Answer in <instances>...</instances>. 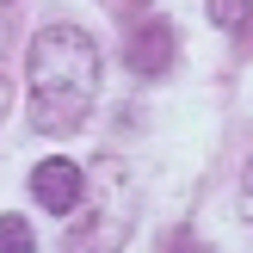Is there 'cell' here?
Here are the masks:
<instances>
[{"label":"cell","instance_id":"obj_1","mask_svg":"<svg viewBox=\"0 0 253 253\" xmlns=\"http://www.w3.org/2000/svg\"><path fill=\"white\" fill-rule=\"evenodd\" d=\"M25 99L43 136H68L99 99V49L81 25H43L25 56Z\"/></svg>","mask_w":253,"mask_h":253},{"label":"cell","instance_id":"obj_2","mask_svg":"<svg viewBox=\"0 0 253 253\" xmlns=\"http://www.w3.org/2000/svg\"><path fill=\"white\" fill-rule=\"evenodd\" d=\"M130 222H136V198L130 192H105V204L86 210L68 229V253H118L124 235H130Z\"/></svg>","mask_w":253,"mask_h":253},{"label":"cell","instance_id":"obj_3","mask_svg":"<svg viewBox=\"0 0 253 253\" xmlns=\"http://www.w3.org/2000/svg\"><path fill=\"white\" fill-rule=\"evenodd\" d=\"M31 198L43 210H56V216H68V210H81L86 204V179H81V167L74 161H37L31 167Z\"/></svg>","mask_w":253,"mask_h":253},{"label":"cell","instance_id":"obj_4","mask_svg":"<svg viewBox=\"0 0 253 253\" xmlns=\"http://www.w3.org/2000/svg\"><path fill=\"white\" fill-rule=\"evenodd\" d=\"M167 62H173V25L167 19L136 25V37H130V68L136 74H161Z\"/></svg>","mask_w":253,"mask_h":253},{"label":"cell","instance_id":"obj_5","mask_svg":"<svg viewBox=\"0 0 253 253\" xmlns=\"http://www.w3.org/2000/svg\"><path fill=\"white\" fill-rule=\"evenodd\" d=\"M210 6V25H222V31H241L253 19V0H204Z\"/></svg>","mask_w":253,"mask_h":253},{"label":"cell","instance_id":"obj_6","mask_svg":"<svg viewBox=\"0 0 253 253\" xmlns=\"http://www.w3.org/2000/svg\"><path fill=\"white\" fill-rule=\"evenodd\" d=\"M0 253H37L31 222H25V216H0Z\"/></svg>","mask_w":253,"mask_h":253},{"label":"cell","instance_id":"obj_7","mask_svg":"<svg viewBox=\"0 0 253 253\" xmlns=\"http://www.w3.org/2000/svg\"><path fill=\"white\" fill-rule=\"evenodd\" d=\"M161 253H204V247H198L192 235H167V241H161Z\"/></svg>","mask_w":253,"mask_h":253},{"label":"cell","instance_id":"obj_8","mask_svg":"<svg viewBox=\"0 0 253 253\" xmlns=\"http://www.w3.org/2000/svg\"><path fill=\"white\" fill-rule=\"evenodd\" d=\"M241 216L253 222V161H247V173H241Z\"/></svg>","mask_w":253,"mask_h":253}]
</instances>
